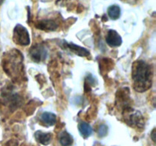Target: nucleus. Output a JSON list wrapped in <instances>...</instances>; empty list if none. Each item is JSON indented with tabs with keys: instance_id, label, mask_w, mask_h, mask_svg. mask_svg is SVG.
<instances>
[{
	"instance_id": "obj_3",
	"label": "nucleus",
	"mask_w": 156,
	"mask_h": 146,
	"mask_svg": "<svg viewBox=\"0 0 156 146\" xmlns=\"http://www.w3.org/2000/svg\"><path fill=\"white\" fill-rule=\"evenodd\" d=\"M13 40L15 43L20 46H27L30 44V34L26 27L21 24H17L14 28Z\"/></svg>"
},
{
	"instance_id": "obj_7",
	"label": "nucleus",
	"mask_w": 156,
	"mask_h": 146,
	"mask_svg": "<svg viewBox=\"0 0 156 146\" xmlns=\"http://www.w3.org/2000/svg\"><path fill=\"white\" fill-rule=\"evenodd\" d=\"M35 26L38 29H41V30H54L58 27V24L54 20L44 19L37 21Z\"/></svg>"
},
{
	"instance_id": "obj_4",
	"label": "nucleus",
	"mask_w": 156,
	"mask_h": 146,
	"mask_svg": "<svg viewBox=\"0 0 156 146\" xmlns=\"http://www.w3.org/2000/svg\"><path fill=\"white\" fill-rule=\"evenodd\" d=\"M30 56L34 62H43L46 59L47 51L45 47L41 44H36L33 46L30 50Z\"/></svg>"
},
{
	"instance_id": "obj_12",
	"label": "nucleus",
	"mask_w": 156,
	"mask_h": 146,
	"mask_svg": "<svg viewBox=\"0 0 156 146\" xmlns=\"http://www.w3.org/2000/svg\"><path fill=\"white\" fill-rule=\"evenodd\" d=\"M79 130L82 136L85 138H88L92 134V128L88 123H85V122H82V123H79Z\"/></svg>"
},
{
	"instance_id": "obj_6",
	"label": "nucleus",
	"mask_w": 156,
	"mask_h": 146,
	"mask_svg": "<svg viewBox=\"0 0 156 146\" xmlns=\"http://www.w3.org/2000/svg\"><path fill=\"white\" fill-rule=\"evenodd\" d=\"M126 120L127 123H130V126H136L138 128H143L144 126V119L139 111H136L134 113L128 114Z\"/></svg>"
},
{
	"instance_id": "obj_17",
	"label": "nucleus",
	"mask_w": 156,
	"mask_h": 146,
	"mask_svg": "<svg viewBox=\"0 0 156 146\" xmlns=\"http://www.w3.org/2000/svg\"><path fill=\"white\" fill-rule=\"evenodd\" d=\"M3 1H4V0H0V4H2V3L3 2Z\"/></svg>"
},
{
	"instance_id": "obj_13",
	"label": "nucleus",
	"mask_w": 156,
	"mask_h": 146,
	"mask_svg": "<svg viewBox=\"0 0 156 146\" xmlns=\"http://www.w3.org/2000/svg\"><path fill=\"white\" fill-rule=\"evenodd\" d=\"M108 14L110 18H111L112 20L118 19L120 16V14H121L120 6L117 5H111L108 9Z\"/></svg>"
},
{
	"instance_id": "obj_15",
	"label": "nucleus",
	"mask_w": 156,
	"mask_h": 146,
	"mask_svg": "<svg viewBox=\"0 0 156 146\" xmlns=\"http://www.w3.org/2000/svg\"><path fill=\"white\" fill-rule=\"evenodd\" d=\"M5 146H18V141L16 140H9L6 143Z\"/></svg>"
},
{
	"instance_id": "obj_11",
	"label": "nucleus",
	"mask_w": 156,
	"mask_h": 146,
	"mask_svg": "<svg viewBox=\"0 0 156 146\" xmlns=\"http://www.w3.org/2000/svg\"><path fill=\"white\" fill-rule=\"evenodd\" d=\"M59 141L62 146H71L73 143V138L68 132L63 131L59 133Z\"/></svg>"
},
{
	"instance_id": "obj_5",
	"label": "nucleus",
	"mask_w": 156,
	"mask_h": 146,
	"mask_svg": "<svg viewBox=\"0 0 156 146\" xmlns=\"http://www.w3.org/2000/svg\"><path fill=\"white\" fill-rule=\"evenodd\" d=\"M106 42L110 47H120L122 44V38L115 30H109L106 36Z\"/></svg>"
},
{
	"instance_id": "obj_8",
	"label": "nucleus",
	"mask_w": 156,
	"mask_h": 146,
	"mask_svg": "<svg viewBox=\"0 0 156 146\" xmlns=\"http://www.w3.org/2000/svg\"><path fill=\"white\" fill-rule=\"evenodd\" d=\"M35 138L37 141L44 145H47L50 143L51 141L52 135L50 133H47V132H43L41 131H37L34 134Z\"/></svg>"
},
{
	"instance_id": "obj_10",
	"label": "nucleus",
	"mask_w": 156,
	"mask_h": 146,
	"mask_svg": "<svg viewBox=\"0 0 156 146\" xmlns=\"http://www.w3.org/2000/svg\"><path fill=\"white\" fill-rule=\"evenodd\" d=\"M41 120L47 126H53L56 123V116L53 113L44 112L41 116Z\"/></svg>"
},
{
	"instance_id": "obj_16",
	"label": "nucleus",
	"mask_w": 156,
	"mask_h": 146,
	"mask_svg": "<svg viewBox=\"0 0 156 146\" xmlns=\"http://www.w3.org/2000/svg\"><path fill=\"white\" fill-rule=\"evenodd\" d=\"M155 129H154L152 132V138L153 140V141H155Z\"/></svg>"
},
{
	"instance_id": "obj_18",
	"label": "nucleus",
	"mask_w": 156,
	"mask_h": 146,
	"mask_svg": "<svg viewBox=\"0 0 156 146\" xmlns=\"http://www.w3.org/2000/svg\"><path fill=\"white\" fill-rule=\"evenodd\" d=\"M59 2H60V1H66V0H59Z\"/></svg>"
},
{
	"instance_id": "obj_2",
	"label": "nucleus",
	"mask_w": 156,
	"mask_h": 146,
	"mask_svg": "<svg viewBox=\"0 0 156 146\" xmlns=\"http://www.w3.org/2000/svg\"><path fill=\"white\" fill-rule=\"evenodd\" d=\"M3 69L14 80H21L24 74L22 54L16 50L9 51L3 59Z\"/></svg>"
},
{
	"instance_id": "obj_14",
	"label": "nucleus",
	"mask_w": 156,
	"mask_h": 146,
	"mask_svg": "<svg viewBox=\"0 0 156 146\" xmlns=\"http://www.w3.org/2000/svg\"><path fill=\"white\" fill-rule=\"evenodd\" d=\"M108 132V127L105 124H101L99 126L98 129V135L99 137L102 138V137L106 136Z\"/></svg>"
},
{
	"instance_id": "obj_1",
	"label": "nucleus",
	"mask_w": 156,
	"mask_h": 146,
	"mask_svg": "<svg viewBox=\"0 0 156 146\" xmlns=\"http://www.w3.org/2000/svg\"><path fill=\"white\" fill-rule=\"evenodd\" d=\"M133 88L138 92H145L152 87L153 78L152 67L143 60H137L132 67Z\"/></svg>"
},
{
	"instance_id": "obj_9",
	"label": "nucleus",
	"mask_w": 156,
	"mask_h": 146,
	"mask_svg": "<svg viewBox=\"0 0 156 146\" xmlns=\"http://www.w3.org/2000/svg\"><path fill=\"white\" fill-rule=\"evenodd\" d=\"M68 48L71 50L72 52L75 53V54L78 55L80 56H88L90 55V52L87 50L86 48L80 47V46L76 45V44L70 43L67 44Z\"/></svg>"
}]
</instances>
